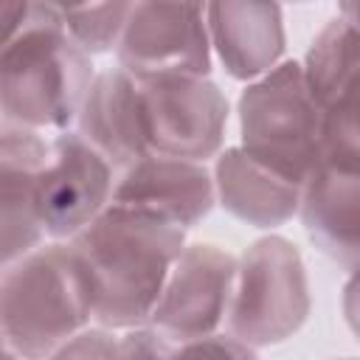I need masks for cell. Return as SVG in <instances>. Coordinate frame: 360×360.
<instances>
[{
  "label": "cell",
  "mask_w": 360,
  "mask_h": 360,
  "mask_svg": "<svg viewBox=\"0 0 360 360\" xmlns=\"http://www.w3.org/2000/svg\"><path fill=\"white\" fill-rule=\"evenodd\" d=\"M301 73L321 110L357 98V25L343 17L329 20L309 42Z\"/></svg>",
  "instance_id": "obj_16"
},
{
  "label": "cell",
  "mask_w": 360,
  "mask_h": 360,
  "mask_svg": "<svg viewBox=\"0 0 360 360\" xmlns=\"http://www.w3.org/2000/svg\"><path fill=\"white\" fill-rule=\"evenodd\" d=\"M118 357H174V346L146 321L118 329Z\"/></svg>",
  "instance_id": "obj_20"
},
{
  "label": "cell",
  "mask_w": 360,
  "mask_h": 360,
  "mask_svg": "<svg viewBox=\"0 0 360 360\" xmlns=\"http://www.w3.org/2000/svg\"><path fill=\"white\" fill-rule=\"evenodd\" d=\"M205 31L214 62L236 82H250L284 59L281 0H205Z\"/></svg>",
  "instance_id": "obj_12"
},
{
  "label": "cell",
  "mask_w": 360,
  "mask_h": 360,
  "mask_svg": "<svg viewBox=\"0 0 360 360\" xmlns=\"http://www.w3.org/2000/svg\"><path fill=\"white\" fill-rule=\"evenodd\" d=\"M205 8L183 0H132L115 42V65L129 73L208 76L214 53Z\"/></svg>",
  "instance_id": "obj_8"
},
{
  "label": "cell",
  "mask_w": 360,
  "mask_h": 360,
  "mask_svg": "<svg viewBox=\"0 0 360 360\" xmlns=\"http://www.w3.org/2000/svg\"><path fill=\"white\" fill-rule=\"evenodd\" d=\"M53 357H118V329L90 321L73 332L53 352Z\"/></svg>",
  "instance_id": "obj_19"
},
{
  "label": "cell",
  "mask_w": 360,
  "mask_h": 360,
  "mask_svg": "<svg viewBox=\"0 0 360 360\" xmlns=\"http://www.w3.org/2000/svg\"><path fill=\"white\" fill-rule=\"evenodd\" d=\"M110 202L155 214L188 231L217 205L211 166L202 160L149 152L115 169Z\"/></svg>",
  "instance_id": "obj_10"
},
{
  "label": "cell",
  "mask_w": 360,
  "mask_h": 360,
  "mask_svg": "<svg viewBox=\"0 0 360 360\" xmlns=\"http://www.w3.org/2000/svg\"><path fill=\"white\" fill-rule=\"evenodd\" d=\"M48 135L0 118V264L45 242L34 214V186Z\"/></svg>",
  "instance_id": "obj_13"
},
{
  "label": "cell",
  "mask_w": 360,
  "mask_h": 360,
  "mask_svg": "<svg viewBox=\"0 0 360 360\" xmlns=\"http://www.w3.org/2000/svg\"><path fill=\"white\" fill-rule=\"evenodd\" d=\"M115 166L73 127L48 132L45 163L34 186V214L45 239H70L112 194Z\"/></svg>",
  "instance_id": "obj_7"
},
{
  "label": "cell",
  "mask_w": 360,
  "mask_h": 360,
  "mask_svg": "<svg viewBox=\"0 0 360 360\" xmlns=\"http://www.w3.org/2000/svg\"><path fill=\"white\" fill-rule=\"evenodd\" d=\"M312 312L301 250L281 233L253 239L236 256L222 329L253 349L290 340Z\"/></svg>",
  "instance_id": "obj_5"
},
{
  "label": "cell",
  "mask_w": 360,
  "mask_h": 360,
  "mask_svg": "<svg viewBox=\"0 0 360 360\" xmlns=\"http://www.w3.org/2000/svg\"><path fill=\"white\" fill-rule=\"evenodd\" d=\"M174 354H217V357H256L259 349L242 343L228 329H217L191 340H183L174 346Z\"/></svg>",
  "instance_id": "obj_21"
},
{
  "label": "cell",
  "mask_w": 360,
  "mask_h": 360,
  "mask_svg": "<svg viewBox=\"0 0 360 360\" xmlns=\"http://www.w3.org/2000/svg\"><path fill=\"white\" fill-rule=\"evenodd\" d=\"M73 129L110 158L115 169L149 155L141 129L135 76L121 65L96 70Z\"/></svg>",
  "instance_id": "obj_15"
},
{
  "label": "cell",
  "mask_w": 360,
  "mask_h": 360,
  "mask_svg": "<svg viewBox=\"0 0 360 360\" xmlns=\"http://www.w3.org/2000/svg\"><path fill=\"white\" fill-rule=\"evenodd\" d=\"M295 217L321 253L354 273L360 259V166L321 158L301 183Z\"/></svg>",
  "instance_id": "obj_11"
},
{
  "label": "cell",
  "mask_w": 360,
  "mask_h": 360,
  "mask_svg": "<svg viewBox=\"0 0 360 360\" xmlns=\"http://www.w3.org/2000/svg\"><path fill=\"white\" fill-rule=\"evenodd\" d=\"M34 0H0V48L14 39V34L31 17Z\"/></svg>",
  "instance_id": "obj_22"
},
{
  "label": "cell",
  "mask_w": 360,
  "mask_h": 360,
  "mask_svg": "<svg viewBox=\"0 0 360 360\" xmlns=\"http://www.w3.org/2000/svg\"><path fill=\"white\" fill-rule=\"evenodd\" d=\"M93 79V53L34 3L25 25L0 48V118L45 135L70 129Z\"/></svg>",
  "instance_id": "obj_2"
},
{
  "label": "cell",
  "mask_w": 360,
  "mask_h": 360,
  "mask_svg": "<svg viewBox=\"0 0 360 360\" xmlns=\"http://www.w3.org/2000/svg\"><path fill=\"white\" fill-rule=\"evenodd\" d=\"M90 321L87 273L68 239H45L0 264V332L11 357H53Z\"/></svg>",
  "instance_id": "obj_3"
},
{
  "label": "cell",
  "mask_w": 360,
  "mask_h": 360,
  "mask_svg": "<svg viewBox=\"0 0 360 360\" xmlns=\"http://www.w3.org/2000/svg\"><path fill=\"white\" fill-rule=\"evenodd\" d=\"M146 149L208 163L225 146L228 96L211 76L132 73Z\"/></svg>",
  "instance_id": "obj_6"
},
{
  "label": "cell",
  "mask_w": 360,
  "mask_h": 360,
  "mask_svg": "<svg viewBox=\"0 0 360 360\" xmlns=\"http://www.w3.org/2000/svg\"><path fill=\"white\" fill-rule=\"evenodd\" d=\"M321 158L360 166V127H357V98L340 101L323 110L321 121Z\"/></svg>",
  "instance_id": "obj_18"
},
{
  "label": "cell",
  "mask_w": 360,
  "mask_h": 360,
  "mask_svg": "<svg viewBox=\"0 0 360 360\" xmlns=\"http://www.w3.org/2000/svg\"><path fill=\"white\" fill-rule=\"evenodd\" d=\"M338 17H343V20H349V22H354L357 25V14H354V0H338Z\"/></svg>",
  "instance_id": "obj_23"
},
{
  "label": "cell",
  "mask_w": 360,
  "mask_h": 360,
  "mask_svg": "<svg viewBox=\"0 0 360 360\" xmlns=\"http://www.w3.org/2000/svg\"><path fill=\"white\" fill-rule=\"evenodd\" d=\"M290 3H307V0H290Z\"/></svg>",
  "instance_id": "obj_25"
},
{
  "label": "cell",
  "mask_w": 360,
  "mask_h": 360,
  "mask_svg": "<svg viewBox=\"0 0 360 360\" xmlns=\"http://www.w3.org/2000/svg\"><path fill=\"white\" fill-rule=\"evenodd\" d=\"M236 112L239 146L281 177L304 183L321 160L323 110L304 82L301 62L281 59L250 79L239 93Z\"/></svg>",
  "instance_id": "obj_4"
},
{
  "label": "cell",
  "mask_w": 360,
  "mask_h": 360,
  "mask_svg": "<svg viewBox=\"0 0 360 360\" xmlns=\"http://www.w3.org/2000/svg\"><path fill=\"white\" fill-rule=\"evenodd\" d=\"M236 256L211 242H186L174 259L149 323L172 343L222 329Z\"/></svg>",
  "instance_id": "obj_9"
},
{
  "label": "cell",
  "mask_w": 360,
  "mask_h": 360,
  "mask_svg": "<svg viewBox=\"0 0 360 360\" xmlns=\"http://www.w3.org/2000/svg\"><path fill=\"white\" fill-rule=\"evenodd\" d=\"M90 284V318L110 329L146 323L186 245V228L107 202L68 239Z\"/></svg>",
  "instance_id": "obj_1"
},
{
  "label": "cell",
  "mask_w": 360,
  "mask_h": 360,
  "mask_svg": "<svg viewBox=\"0 0 360 360\" xmlns=\"http://www.w3.org/2000/svg\"><path fill=\"white\" fill-rule=\"evenodd\" d=\"M211 177L217 205H222L231 217L250 228H281L298 211L301 183H292L264 163L253 160L239 143L222 146L214 155Z\"/></svg>",
  "instance_id": "obj_14"
},
{
  "label": "cell",
  "mask_w": 360,
  "mask_h": 360,
  "mask_svg": "<svg viewBox=\"0 0 360 360\" xmlns=\"http://www.w3.org/2000/svg\"><path fill=\"white\" fill-rule=\"evenodd\" d=\"M0 354H11L8 346H6V340H3V332H0Z\"/></svg>",
  "instance_id": "obj_24"
},
{
  "label": "cell",
  "mask_w": 360,
  "mask_h": 360,
  "mask_svg": "<svg viewBox=\"0 0 360 360\" xmlns=\"http://www.w3.org/2000/svg\"><path fill=\"white\" fill-rule=\"evenodd\" d=\"M48 8L68 34L93 56L110 53L118 42L132 0H34Z\"/></svg>",
  "instance_id": "obj_17"
}]
</instances>
